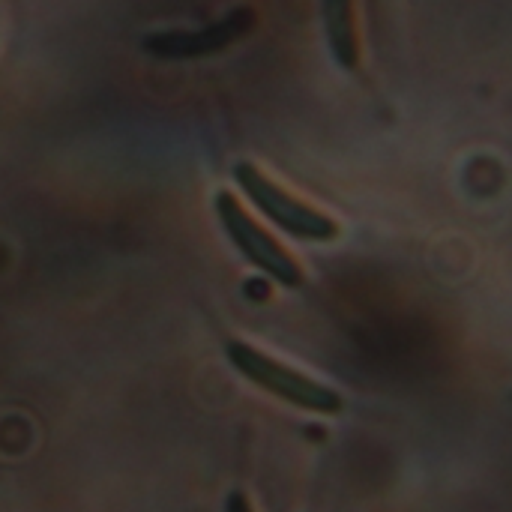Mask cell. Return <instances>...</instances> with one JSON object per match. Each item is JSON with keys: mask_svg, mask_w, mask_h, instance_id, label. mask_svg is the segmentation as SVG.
<instances>
[{"mask_svg": "<svg viewBox=\"0 0 512 512\" xmlns=\"http://www.w3.org/2000/svg\"><path fill=\"white\" fill-rule=\"evenodd\" d=\"M225 357L258 390H264V393H270V396H276V399H282V402H288V405H294L300 411L321 414V417H336L345 408L342 396L333 387H327V384H321V381H315V378H309V375H303V372H297V369H291L285 363H279L276 357H270V354L246 345V342H228Z\"/></svg>", "mask_w": 512, "mask_h": 512, "instance_id": "1", "label": "cell"}, {"mask_svg": "<svg viewBox=\"0 0 512 512\" xmlns=\"http://www.w3.org/2000/svg\"><path fill=\"white\" fill-rule=\"evenodd\" d=\"M225 512H255V510H252L249 498H246L240 489H234V492L225 498Z\"/></svg>", "mask_w": 512, "mask_h": 512, "instance_id": "6", "label": "cell"}, {"mask_svg": "<svg viewBox=\"0 0 512 512\" xmlns=\"http://www.w3.org/2000/svg\"><path fill=\"white\" fill-rule=\"evenodd\" d=\"M249 24H252V15L243 9V12H231L225 21H219V24H213L207 30H198V33H159V36H150L144 42V48L153 51V54H162V57L207 54V51H216V48L228 45L231 39H237Z\"/></svg>", "mask_w": 512, "mask_h": 512, "instance_id": "4", "label": "cell"}, {"mask_svg": "<svg viewBox=\"0 0 512 512\" xmlns=\"http://www.w3.org/2000/svg\"><path fill=\"white\" fill-rule=\"evenodd\" d=\"M213 210L228 234V240L234 243V249L255 267L261 270L264 276H270L276 285L282 288H300L303 285V270L300 264L294 261V255L279 243L273 240L243 207L240 201L231 195V192H216V201H213Z\"/></svg>", "mask_w": 512, "mask_h": 512, "instance_id": "3", "label": "cell"}, {"mask_svg": "<svg viewBox=\"0 0 512 512\" xmlns=\"http://www.w3.org/2000/svg\"><path fill=\"white\" fill-rule=\"evenodd\" d=\"M321 21L324 36L333 60L342 69L360 66V33H357V12L354 0H321Z\"/></svg>", "mask_w": 512, "mask_h": 512, "instance_id": "5", "label": "cell"}, {"mask_svg": "<svg viewBox=\"0 0 512 512\" xmlns=\"http://www.w3.org/2000/svg\"><path fill=\"white\" fill-rule=\"evenodd\" d=\"M234 180L243 189V195L285 234H291L294 240H306V243H333L339 237V222L327 213H321L318 207L300 201L297 195H291L288 189H282L273 177H267L255 162H237L234 165Z\"/></svg>", "mask_w": 512, "mask_h": 512, "instance_id": "2", "label": "cell"}]
</instances>
